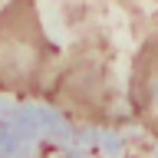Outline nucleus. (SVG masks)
Masks as SVG:
<instances>
[{"label":"nucleus","mask_w":158,"mask_h":158,"mask_svg":"<svg viewBox=\"0 0 158 158\" xmlns=\"http://www.w3.org/2000/svg\"><path fill=\"white\" fill-rule=\"evenodd\" d=\"M56 73V43L49 40L40 0H7L0 7V92L36 96Z\"/></svg>","instance_id":"f257e3e1"},{"label":"nucleus","mask_w":158,"mask_h":158,"mask_svg":"<svg viewBox=\"0 0 158 158\" xmlns=\"http://www.w3.org/2000/svg\"><path fill=\"white\" fill-rule=\"evenodd\" d=\"M53 102L76 122H106L112 89L102 56L76 53L53 73Z\"/></svg>","instance_id":"f03ea898"},{"label":"nucleus","mask_w":158,"mask_h":158,"mask_svg":"<svg viewBox=\"0 0 158 158\" xmlns=\"http://www.w3.org/2000/svg\"><path fill=\"white\" fill-rule=\"evenodd\" d=\"M128 109L142 128L158 135V36L142 40L128 69Z\"/></svg>","instance_id":"7ed1b4c3"}]
</instances>
